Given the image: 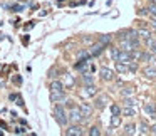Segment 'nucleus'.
I'll return each instance as SVG.
<instances>
[{
  "instance_id": "f257e3e1",
  "label": "nucleus",
  "mask_w": 156,
  "mask_h": 136,
  "mask_svg": "<svg viewBox=\"0 0 156 136\" xmlns=\"http://www.w3.org/2000/svg\"><path fill=\"white\" fill-rule=\"evenodd\" d=\"M54 118H55V121H57L61 126H66V124H67L69 114L64 111L62 104H55V106H54Z\"/></svg>"
},
{
  "instance_id": "f03ea898",
  "label": "nucleus",
  "mask_w": 156,
  "mask_h": 136,
  "mask_svg": "<svg viewBox=\"0 0 156 136\" xmlns=\"http://www.w3.org/2000/svg\"><path fill=\"white\" fill-rule=\"evenodd\" d=\"M84 114H82L81 108H71V111H69V121L74 123V124H79V123L84 121Z\"/></svg>"
},
{
  "instance_id": "7ed1b4c3",
  "label": "nucleus",
  "mask_w": 156,
  "mask_h": 136,
  "mask_svg": "<svg viewBox=\"0 0 156 136\" xmlns=\"http://www.w3.org/2000/svg\"><path fill=\"white\" fill-rule=\"evenodd\" d=\"M96 92H98V88L94 84H86L84 89H81L82 98H92V96H96Z\"/></svg>"
},
{
  "instance_id": "20e7f679",
  "label": "nucleus",
  "mask_w": 156,
  "mask_h": 136,
  "mask_svg": "<svg viewBox=\"0 0 156 136\" xmlns=\"http://www.w3.org/2000/svg\"><path fill=\"white\" fill-rule=\"evenodd\" d=\"M99 74H101L102 81H112V79H114V72H112L111 69H108V67H101Z\"/></svg>"
},
{
  "instance_id": "39448f33",
  "label": "nucleus",
  "mask_w": 156,
  "mask_h": 136,
  "mask_svg": "<svg viewBox=\"0 0 156 136\" xmlns=\"http://www.w3.org/2000/svg\"><path fill=\"white\" fill-rule=\"evenodd\" d=\"M66 134H69V136H82V134H84V131H82L81 126L74 124V126H71V128H67Z\"/></svg>"
},
{
  "instance_id": "423d86ee",
  "label": "nucleus",
  "mask_w": 156,
  "mask_h": 136,
  "mask_svg": "<svg viewBox=\"0 0 156 136\" xmlns=\"http://www.w3.org/2000/svg\"><path fill=\"white\" fill-rule=\"evenodd\" d=\"M108 102H109L108 96H99V98H98V99H96V101H94V106H96V108H98V109H104Z\"/></svg>"
},
{
  "instance_id": "0eeeda50",
  "label": "nucleus",
  "mask_w": 156,
  "mask_h": 136,
  "mask_svg": "<svg viewBox=\"0 0 156 136\" xmlns=\"http://www.w3.org/2000/svg\"><path fill=\"white\" fill-rule=\"evenodd\" d=\"M51 99H52V102H64V101H66V92H57V91H52Z\"/></svg>"
},
{
  "instance_id": "6e6552de",
  "label": "nucleus",
  "mask_w": 156,
  "mask_h": 136,
  "mask_svg": "<svg viewBox=\"0 0 156 136\" xmlns=\"http://www.w3.org/2000/svg\"><path fill=\"white\" fill-rule=\"evenodd\" d=\"M104 45H106V44H102L101 41H99L98 44H94L91 49H89V52H91V55H99V54L102 52V49H104Z\"/></svg>"
},
{
  "instance_id": "1a4fd4ad",
  "label": "nucleus",
  "mask_w": 156,
  "mask_h": 136,
  "mask_svg": "<svg viewBox=\"0 0 156 136\" xmlns=\"http://www.w3.org/2000/svg\"><path fill=\"white\" fill-rule=\"evenodd\" d=\"M81 111H82V114H84V118L89 119V118H91V114H92V106L87 104V102H82V104H81Z\"/></svg>"
},
{
  "instance_id": "9d476101",
  "label": "nucleus",
  "mask_w": 156,
  "mask_h": 136,
  "mask_svg": "<svg viewBox=\"0 0 156 136\" xmlns=\"http://www.w3.org/2000/svg\"><path fill=\"white\" fill-rule=\"evenodd\" d=\"M143 74H144L148 79H156V67H153V66H148V67L143 69Z\"/></svg>"
},
{
  "instance_id": "9b49d317",
  "label": "nucleus",
  "mask_w": 156,
  "mask_h": 136,
  "mask_svg": "<svg viewBox=\"0 0 156 136\" xmlns=\"http://www.w3.org/2000/svg\"><path fill=\"white\" fill-rule=\"evenodd\" d=\"M144 111L148 116H151V118H156V109H154V104L153 102H146L144 104Z\"/></svg>"
},
{
  "instance_id": "f8f14e48",
  "label": "nucleus",
  "mask_w": 156,
  "mask_h": 136,
  "mask_svg": "<svg viewBox=\"0 0 156 136\" xmlns=\"http://www.w3.org/2000/svg\"><path fill=\"white\" fill-rule=\"evenodd\" d=\"M51 89L52 91H57V92H64V84H62L61 81H52Z\"/></svg>"
},
{
  "instance_id": "ddd939ff",
  "label": "nucleus",
  "mask_w": 156,
  "mask_h": 136,
  "mask_svg": "<svg viewBox=\"0 0 156 136\" xmlns=\"http://www.w3.org/2000/svg\"><path fill=\"white\" fill-rule=\"evenodd\" d=\"M122 114L128 116V118H131V116H136L134 106H124V109H122Z\"/></svg>"
},
{
  "instance_id": "4468645a",
  "label": "nucleus",
  "mask_w": 156,
  "mask_h": 136,
  "mask_svg": "<svg viewBox=\"0 0 156 136\" xmlns=\"http://www.w3.org/2000/svg\"><path fill=\"white\" fill-rule=\"evenodd\" d=\"M146 45H148V49L153 52V54H156V41L154 39H151V37L146 39Z\"/></svg>"
},
{
  "instance_id": "2eb2a0df",
  "label": "nucleus",
  "mask_w": 156,
  "mask_h": 136,
  "mask_svg": "<svg viewBox=\"0 0 156 136\" xmlns=\"http://www.w3.org/2000/svg\"><path fill=\"white\" fill-rule=\"evenodd\" d=\"M82 81H84V84H94V77H92L91 72H84V76H82Z\"/></svg>"
},
{
  "instance_id": "dca6fc26",
  "label": "nucleus",
  "mask_w": 156,
  "mask_h": 136,
  "mask_svg": "<svg viewBox=\"0 0 156 136\" xmlns=\"http://www.w3.org/2000/svg\"><path fill=\"white\" fill-rule=\"evenodd\" d=\"M119 124H121V118H119V114H112V118H111V128H118Z\"/></svg>"
},
{
  "instance_id": "f3484780",
  "label": "nucleus",
  "mask_w": 156,
  "mask_h": 136,
  "mask_svg": "<svg viewBox=\"0 0 156 136\" xmlns=\"http://www.w3.org/2000/svg\"><path fill=\"white\" fill-rule=\"evenodd\" d=\"M64 84L67 86V88H72V86H74V77H72L71 74H66L64 76Z\"/></svg>"
},
{
  "instance_id": "a211bd4d",
  "label": "nucleus",
  "mask_w": 156,
  "mask_h": 136,
  "mask_svg": "<svg viewBox=\"0 0 156 136\" xmlns=\"http://www.w3.org/2000/svg\"><path fill=\"white\" fill-rule=\"evenodd\" d=\"M119 54H121V49H118V47H111V57L114 59V61H118Z\"/></svg>"
},
{
  "instance_id": "6ab92c4d",
  "label": "nucleus",
  "mask_w": 156,
  "mask_h": 136,
  "mask_svg": "<svg viewBox=\"0 0 156 136\" xmlns=\"http://www.w3.org/2000/svg\"><path fill=\"white\" fill-rule=\"evenodd\" d=\"M134 129H136L134 124H126L124 126V134H134Z\"/></svg>"
},
{
  "instance_id": "aec40b11",
  "label": "nucleus",
  "mask_w": 156,
  "mask_h": 136,
  "mask_svg": "<svg viewBox=\"0 0 156 136\" xmlns=\"http://www.w3.org/2000/svg\"><path fill=\"white\" fill-rule=\"evenodd\" d=\"M10 99H12V101H17L19 106H24V99H22L19 94H10Z\"/></svg>"
},
{
  "instance_id": "412c9836",
  "label": "nucleus",
  "mask_w": 156,
  "mask_h": 136,
  "mask_svg": "<svg viewBox=\"0 0 156 136\" xmlns=\"http://www.w3.org/2000/svg\"><path fill=\"white\" fill-rule=\"evenodd\" d=\"M122 96H124V98H129V96H133L134 94V89L133 88H126V89H122V92H121Z\"/></svg>"
},
{
  "instance_id": "4be33fe9",
  "label": "nucleus",
  "mask_w": 156,
  "mask_h": 136,
  "mask_svg": "<svg viewBox=\"0 0 156 136\" xmlns=\"http://www.w3.org/2000/svg\"><path fill=\"white\" fill-rule=\"evenodd\" d=\"M138 34L141 35V37H144V39H149V37H151V32H149V30H146V29H139V30H138Z\"/></svg>"
},
{
  "instance_id": "5701e85b",
  "label": "nucleus",
  "mask_w": 156,
  "mask_h": 136,
  "mask_svg": "<svg viewBox=\"0 0 156 136\" xmlns=\"http://www.w3.org/2000/svg\"><path fill=\"white\" fill-rule=\"evenodd\" d=\"M89 134H91V136H99V134H101V131H99L98 126H92V128L89 129Z\"/></svg>"
},
{
  "instance_id": "b1692460",
  "label": "nucleus",
  "mask_w": 156,
  "mask_h": 136,
  "mask_svg": "<svg viewBox=\"0 0 156 136\" xmlns=\"http://www.w3.org/2000/svg\"><path fill=\"white\" fill-rule=\"evenodd\" d=\"M111 113L112 114H121V108H119L118 104H112L111 106Z\"/></svg>"
},
{
  "instance_id": "393cba45",
  "label": "nucleus",
  "mask_w": 156,
  "mask_h": 136,
  "mask_svg": "<svg viewBox=\"0 0 156 136\" xmlns=\"http://www.w3.org/2000/svg\"><path fill=\"white\" fill-rule=\"evenodd\" d=\"M141 59H143L144 62H153V55H151V54H148V52H146V54H143V55H141Z\"/></svg>"
},
{
  "instance_id": "a878e982",
  "label": "nucleus",
  "mask_w": 156,
  "mask_h": 136,
  "mask_svg": "<svg viewBox=\"0 0 156 136\" xmlns=\"http://www.w3.org/2000/svg\"><path fill=\"white\" fill-rule=\"evenodd\" d=\"M148 12L153 15V17H156V4H151V5H149V7H148Z\"/></svg>"
},
{
  "instance_id": "bb28decb",
  "label": "nucleus",
  "mask_w": 156,
  "mask_h": 136,
  "mask_svg": "<svg viewBox=\"0 0 156 136\" xmlns=\"http://www.w3.org/2000/svg\"><path fill=\"white\" fill-rule=\"evenodd\" d=\"M99 41H101L102 44H109V42H111V35H101Z\"/></svg>"
},
{
  "instance_id": "cd10ccee",
  "label": "nucleus",
  "mask_w": 156,
  "mask_h": 136,
  "mask_svg": "<svg viewBox=\"0 0 156 136\" xmlns=\"http://www.w3.org/2000/svg\"><path fill=\"white\" fill-rule=\"evenodd\" d=\"M124 106H136V101L131 99V98H126L124 99Z\"/></svg>"
},
{
  "instance_id": "c85d7f7f",
  "label": "nucleus",
  "mask_w": 156,
  "mask_h": 136,
  "mask_svg": "<svg viewBox=\"0 0 156 136\" xmlns=\"http://www.w3.org/2000/svg\"><path fill=\"white\" fill-rule=\"evenodd\" d=\"M139 128H141V131H139L141 134H146V133H148V129H151V128H148L144 123H141V126H139Z\"/></svg>"
},
{
  "instance_id": "c756f323",
  "label": "nucleus",
  "mask_w": 156,
  "mask_h": 136,
  "mask_svg": "<svg viewBox=\"0 0 156 136\" xmlns=\"http://www.w3.org/2000/svg\"><path fill=\"white\" fill-rule=\"evenodd\" d=\"M136 69H138V66H136L134 62L131 61V62H129V71H136Z\"/></svg>"
},
{
  "instance_id": "7c9ffc66",
  "label": "nucleus",
  "mask_w": 156,
  "mask_h": 136,
  "mask_svg": "<svg viewBox=\"0 0 156 136\" xmlns=\"http://www.w3.org/2000/svg\"><path fill=\"white\" fill-rule=\"evenodd\" d=\"M22 9H24L22 5H14V7H12V10H15V12H20Z\"/></svg>"
},
{
  "instance_id": "2f4dec72",
  "label": "nucleus",
  "mask_w": 156,
  "mask_h": 136,
  "mask_svg": "<svg viewBox=\"0 0 156 136\" xmlns=\"http://www.w3.org/2000/svg\"><path fill=\"white\" fill-rule=\"evenodd\" d=\"M146 14H149L148 9H141V10H139V15H146Z\"/></svg>"
},
{
  "instance_id": "473e14b6",
  "label": "nucleus",
  "mask_w": 156,
  "mask_h": 136,
  "mask_svg": "<svg viewBox=\"0 0 156 136\" xmlns=\"http://www.w3.org/2000/svg\"><path fill=\"white\" fill-rule=\"evenodd\" d=\"M151 27L156 30V17H154V19H151Z\"/></svg>"
},
{
  "instance_id": "72a5a7b5",
  "label": "nucleus",
  "mask_w": 156,
  "mask_h": 136,
  "mask_svg": "<svg viewBox=\"0 0 156 136\" xmlns=\"http://www.w3.org/2000/svg\"><path fill=\"white\" fill-rule=\"evenodd\" d=\"M15 133H19V134H20V133H25V128H17V131Z\"/></svg>"
},
{
  "instance_id": "f704fd0d",
  "label": "nucleus",
  "mask_w": 156,
  "mask_h": 136,
  "mask_svg": "<svg viewBox=\"0 0 156 136\" xmlns=\"http://www.w3.org/2000/svg\"><path fill=\"white\" fill-rule=\"evenodd\" d=\"M151 133H153V134H156V124L151 126Z\"/></svg>"
},
{
  "instance_id": "c9c22d12",
  "label": "nucleus",
  "mask_w": 156,
  "mask_h": 136,
  "mask_svg": "<svg viewBox=\"0 0 156 136\" xmlns=\"http://www.w3.org/2000/svg\"><path fill=\"white\" fill-rule=\"evenodd\" d=\"M149 2H151V4H156V0H149Z\"/></svg>"
}]
</instances>
